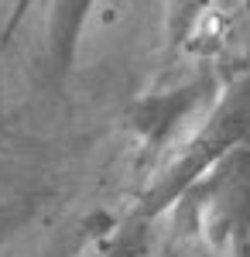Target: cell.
I'll list each match as a JSON object with an SVG mask.
<instances>
[{
  "label": "cell",
  "instance_id": "6da1fadb",
  "mask_svg": "<svg viewBox=\"0 0 250 257\" xmlns=\"http://www.w3.org/2000/svg\"><path fill=\"white\" fill-rule=\"evenodd\" d=\"M243 131H247L243 106H233V110H226V113H219V120H212L209 127H206V131L189 144V151H185L182 161L172 168V175L158 185V192L151 196L148 213H158V209L172 206V199L182 196V192H185V185H189L192 178L202 175V172H206V168H209V165L219 158L226 148H233V144H240V141H243Z\"/></svg>",
  "mask_w": 250,
  "mask_h": 257
},
{
  "label": "cell",
  "instance_id": "7a4b0ae2",
  "mask_svg": "<svg viewBox=\"0 0 250 257\" xmlns=\"http://www.w3.org/2000/svg\"><path fill=\"white\" fill-rule=\"evenodd\" d=\"M206 89H209V82L199 79V82H185V86H175V89L141 96L127 110V123L134 131V138L144 148H165L168 138L199 110Z\"/></svg>",
  "mask_w": 250,
  "mask_h": 257
},
{
  "label": "cell",
  "instance_id": "3957f363",
  "mask_svg": "<svg viewBox=\"0 0 250 257\" xmlns=\"http://www.w3.org/2000/svg\"><path fill=\"white\" fill-rule=\"evenodd\" d=\"M93 4L96 0H55L52 4V14H48V59L55 62L58 76H65L76 62L79 38H82V28H86Z\"/></svg>",
  "mask_w": 250,
  "mask_h": 257
},
{
  "label": "cell",
  "instance_id": "277c9868",
  "mask_svg": "<svg viewBox=\"0 0 250 257\" xmlns=\"http://www.w3.org/2000/svg\"><path fill=\"white\" fill-rule=\"evenodd\" d=\"M148 254V230L144 223H127L113 237L110 247H103V254L96 257H144Z\"/></svg>",
  "mask_w": 250,
  "mask_h": 257
},
{
  "label": "cell",
  "instance_id": "5b68a950",
  "mask_svg": "<svg viewBox=\"0 0 250 257\" xmlns=\"http://www.w3.org/2000/svg\"><path fill=\"white\" fill-rule=\"evenodd\" d=\"M199 7H202V0H178V4H175V28H178V35H182V28L199 14Z\"/></svg>",
  "mask_w": 250,
  "mask_h": 257
}]
</instances>
